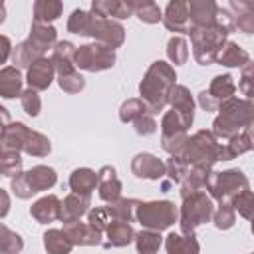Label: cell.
<instances>
[{
  "mask_svg": "<svg viewBox=\"0 0 254 254\" xmlns=\"http://www.w3.org/2000/svg\"><path fill=\"white\" fill-rule=\"evenodd\" d=\"M187 131H189V127L183 123V119L173 109L165 111L163 119H161V147L169 155L177 153L183 147V143L187 141V137H189Z\"/></svg>",
  "mask_w": 254,
  "mask_h": 254,
  "instance_id": "10",
  "label": "cell"
},
{
  "mask_svg": "<svg viewBox=\"0 0 254 254\" xmlns=\"http://www.w3.org/2000/svg\"><path fill=\"white\" fill-rule=\"evenodd\" d=\"M58 181V175L52 167L48 165H36L32 167L30 171H22L20 175L12 177L10 181V189L14 190V194L22 200L26 198H32L34 194L42 192V190H48L56 185Z\"/></svg>",
  "mask_w": 254,
  "mask_h": 254,
  "instance_id": "6",
  "label": "cell"
},
{
  "mask_svg": "<svg viewBox=\"0 0 254 254\" xmlns=\"http://www.w3.org/2000/svg\"><path fill=\"white\" fill-rule=\"evenodd\" d=\"M54 75H56L54 65H52V62L44 56V58L36 60V62L28 67V77H26V81H28L30 89H34V91H44V89H48L50 83L54 81Z\"/></svg>",
  "mask_w": 254,
  "mask_h": 254,
  "instance_id": "21",
  "label": "cell"
},
{
  "mask_svg": "<svg viewBox=\"0 0 254 254\" xmlns=\"http://www.w3.org/2000/svg\"><path fill=\"white\" fill-rule=\"evenodd\" d=\"M175 85H177L175 67L163 60H157L149 65L147 73L139 83V93H141L139 99L147 105V111L155 115L165 109L169 101V93Z\"/></svg>",
  "mask_w": 254,
  "mask_h": 254,
  "instance_id": "1",
  "label": "cell"
},
{
  "mask_svg": "<svg viewBox=\"0 0 254 254\" xmlns=\"http://www.w3.org/2000/svg\"><path fill=\"white\" fill-rule=\"evenodd\" d=\"M187 34L190 36L192 56H194L196 64L208 65V64H214L216 62L220 50L228 42V34L230 32L222 24H214V26H204V28L189 26V32Z\"/></svg>",
  "mask_w": 254,
  "mask_h": 254,
  "instance_id": "4",
  "label": "cell"
},
{
  "mask_svg": "<svg viewBox=\"0 0 254 254\" xmlns=\"http://www.w3.org/2000/svg\"><path fill=\"white\" fill-rule=\"evenodd\" d=\"M226 10L232 16L234 30H238L242 34H252L254 32V4L252 2H244V0L234 2L232 0Z\"/></svg>",
  "mask_w": 254,
  "mask_h": 254,
  "instance_id": "24",
  "label": "cell"
},
{
  "mask_svg": "<svg viewBox=\"0 0 254 254\" xmlns=\"http://www.w3.org/2000/svg\"><path fill=\"white\" fill-rule=\"evenodd\" d=\"M109 214H107V210H105V206H95V208H91V210H87V224H91L95 230H99L101 234H103V230H105V226L109 224Z\"/></svg>",
  "mask_w": 254,
  "mask_h": 254,
  "instance_id": "48",
  "label": "cell"
},
{
  "mask_svg": "<svg viewBox=\"0 0 254 254\" xmlns=\"http://www.w3.org/2000/svg\"><path fill=\"white\" fill-rule=\"evenodd\" d=\"M254 147L252 143V129L242 131L238 135H234L232 139H228L226 143L218 145V161H230L236 159L242 153H248Z\"/></svg>",
  "mask_w": 254,
  "mask_h": 254,
  "instance_id": "25",
  "label": "cell"
},
{
  "mask_svg": "<svg viewBox=\"0 0 254 254\" xmlns=\"http://www.w3.org/2000/svg\"><path fill=\"white\" fill-rule=\"evenodd\" d=\"M165 250H167V254H198L200 244L194 236L169 232L165 238Z\"/></svg>",
  "mask_w": 254,
  "mask_h": 254,
  "instance_id": "30",
  "label": "cell"
},
{
  "mask_svg": "<svg viewBox=\"0 0 254 254\" xmlns=\"http://www.w3.org/2000/svg\"><path fill=\"white\" fill-rule=\"evenodd\" d=\"M131 173L137 179L161 181L165 177V163L151 153H139L131 161Z\"/></svg>",
  "mask_w": 254,
  "mask_h": 254,
  "instance_id": "16",
  "label": "cell"
},
{
  "mask_svg": "<svg viewBox=\"0 0 254 254\" xmlns=\"http://www.w3.org/2000/svg\"><path fill=\"white\" fill-rule=\"evenodd\" d=\"M145 113H149V111H147V105H145L139 97H131V99L123 101L121 107H119V119H121L123 123H133L135 119H139V117L145 115Z\"/></svg>",
  "mask_w": 254,
  "mask_h": 254,
  "instance_id": "41",
  "label": "cell"
},
{
  "mask_svg": "<svg viewBox=\"0 0 254 254\" xmlns=\"http://www.w3.org/2000/svg\"><path fill=\"white\" fill-rule=\"evenodd\" d=\"M167 103H169L171 109L183 119V123H185L187 127L192 125V121H194V105H196V103H194L190 91H189L185 85H179V83H177V85L171 89Z\"/></svg>",
  "mask_w": 254,
  "mask_h": 254,
  "instance_id": "14",
  "label": "cell"
},
{
  "mask_svg": "<svg viewBox=\"0 0 254 254\" xmlns=\"http://www.w3.org/2000/svg\"><path fill=\"white\" fill-rule=\"evenodd\" d=\"M103 234H105V238H107V242H105L107 248H109V246H117V248L127 246V244H131L133 238H135L133 226H131L129 222H119V220H109V224L105 226Z\"/></svg>",
  "mask_w": 254,
  "mask_h": 254,
  "instance_id": "28",
  "label": "cell"
},
{
  "mask_svg": "<svg viewBox=\"0 0 254 254\" xmlns=\"http://www.w3.org/2000/svg\"><path fill=\"white\" fill-rule=\"evenodd\" d=\"M167 58L171 60V64L175 65H183L189 58V48H187V40L183 36H173L167 42Z\"/></svg>",
  "mask_w": 254,
  "mask_h": 254,
  "instance_id": "40",
  "label": "cell"
},
{
  "mask_svg": "<svg viewBox=\"0 0 254 254\" xmlns=\"http://www.w3.org/2000/svg\"><path fill=\"white\" fill-rule=\"evenodd\" d=\"M91 14V12H89ZM93 16V14H91ZM97 44H103L111 50L119 48L123 42H125V28L115 22V20H107V18H95L91 20V28H89V34Z\"/></svg>",
  "mask_w": 254,
  "mask_h": 254,
  "instance_id": "11",
  "label": "cell"
},
{
  "mask_svg": "<svg viewBox=\"0 0 254 254\" xmlns=\"http://www.w3.org/2000/svg\"><path fill=\"white\" fill-rule=\"evenodd\" d=\"M73 64H75V67L89 71V73L105 71L115 65V50H111L103 44H97V42L83 44V46L75 48Z\"/></svg>",
  "mask_w": 254,
  "mask_h": 254,
  "instance_id": "9",
  "label": "cell"
},
{
  "mask_svg": "<svg viewBox=\"0 0 254 254\" xmlns=\"http://www.w3.org/2000/svg\"><path fill=\"white\" fill-rule=\"evenodd\" d=\"M4 20H6V6L0 2V24H4Z\"/></svg>",
  "mask_w": 254,
  "mask_h": 254,
  "instance_id": "54",
  "label": "cell"
},
{
  "mask_svg": "<svg viewBox=\"0 0 254 254\" xmlns=\"http://www.w3.org/2000/svg\"><path fill=\"white\" fill-rule=\"evenodd\" d=\"M64 4L60 0H36L34 2V22L50 24L62 16Z\"/></svg>",
  "mask_w": 254,
  "mask_h": 254,
  "instance_id": "33",
  "label": "cell"
},
{
  "mask_svg": "<svg viewBox=\"0 0 254 254\" xmlns=\"http://www.w3.org/2000/svg\"><path fill=\"white\" fill-rule=\"evenodd\" d=\"M10 123H12V119H10V111H8L4 105H0V135H2V131H4Z\"/></svg>",
  "mask_w": 254,
  "mask_h": 254,
  "instance_id": "53",
  "label": "cell"
},
{
  "mask_svg": "<svg viewBox=\"0 0 254 254\" xmlns=\"http://www.w3.org/2000/svg\"><path fill=\"white\" fill-rule=\"evenodd\" d=\"M97 190H99V198L105 202H113L121 198V181L117 179V173L111 165H105L97 171Z\"/></svg>",
  "mask_w": 254,
  "mask_h": 254,
  "instance_id": "23",
  "label": "cell"
},
{
  "mask_svg": "<svg viewBox=\"0 0 254 254\" xmlns=\"http://www.w3.org/2000/svg\"><path fill=\"white\" fill-rule=\"evenodd\" d=\"M12 48H14V46H12L10 38L0 34V65H2V64H6V62H8V58L12 56Z\"/></svg>",
  "mask_w": 254,
  "mask_h": 254,
  "instance_id": "51",
  "label": "cell"
},
{
  "mask_svg": "<svg viewBox=\"0 0 254 254\" xmlns=\"http://www.w3.org/2000/svg\"><path fill=\"white\" fill-rule=\"evenodd\" d=\"M212 212H214L212 198L206 194V190L192 192V194L185 196L183 204H181V210H179V218H177L179 226H181V232L187 234V236H194V230L200 224L210 222Z\"/></svg>",
  "mask_w": 254,
  "mask_h": 254,
  "instance_id": "5",
  "label": "cell"
},
{
  "mask_svg": "<svg viewBox=\"0 0 254 254\" xmlns=\"http://www.w3.org/2000/svg\"><path fill=\"white\" fill-rule=\"evenodd\" d=\"M187 10H189V22H190L189 26L204 28V26L218 24V4L212 0H189Z\"/></svg>",
  "mask_w": 254,
  "mask_h": 254,
  "instance_id": "13",
  "label": "cell"
},
{
  "mask_svg": "<svg viewBox=\"0 0 254 254\" xmlns=\"http://www.w3.org/2000/svg\"><path fill=\"white\" fill-rule=\"evenodd\" d=\"M8 212H10V194L0 187V218L8 216Z\"/></svg>",
  "mask_w": 254,
  "mask_h": 254,
  "instance_id": "52",
  "label": "cell"
},
{
  "mask_svg": "<svg viewBox=\"0 0 254 254\" xmlns=\"http://www.w3.org/2000/svg\"><path fill=\"white\" fill-rule=\"evenodd\" d=\"M133 125H135L137 135H151V133H155V131H157V121H155V117H153L151 113L141 115L139 119H135V121H133Z\"/></svg>",
  "mask_w": 254,
  "mask_h": 254,
  "instance_id": "50",
  "label": "cell"
},
{
  "mask_svg": "<svg viewBox=\"0 0 254 254\" xmlns=\"http://www.w3.org/2000/svg\"><path fill=\"white\" fill-rule=\"evenodd\" d=\"M218 145L220 143L214 139L210 131L200 129L194 135L187 137L183 147L173 155H177L187 169L212 171V167L218 163Z\"/></svg>",
  "mask_w": 254,
  "mask_h": 254,
  "instance_id": "3",
  "label": "cell"
},
{
  "mask_svg": "<svg viewBox=\"0 0 254 254\" xmlns=\"http://www.w3.org/2000/svg\"><path fill=\"white\" fill-rule=\"evenodd\" d=\"M62 230H64V234L67 236V240L73 246H97V244H101V236H103L91 224L81 222V220L65 222Z\"/></svg>",
  "mask_w": 254,
  "mask_h": 254,
  "instance_id": "15",
  "label": "cell"
},
{
  "mask_svg": "<svg viewBox=\"0 0 254 254\" xmlns=\"http://www.w3.org/2000/svg\"><path fill=\"white\" fill-rule=\"evenodd\" d=\"M129 2H131V8H133V14L141 22H145V24H159L163 20V12H161L159 4H155L151 0H143V2L129 0Z\"/></svg>",
  "mask_w": 254,
  "mask_h": 254,
  "instance_id": "37",
  "label": "cell"
},
{
  "mask_svg": "<svg viewBox=\"0 0 254 254\" xmlns=\"http://www.w3.org/2000/svg\"><path fill=\"white\" fill-rule=\"evenodd\" d=\"M28 133H30V127H26L20 121H12L0 135V153H20L22 155Z\"/></svg>",
  "mask_w": 254,
  "mask_h": 254,
  "instance_id": "20",
  "label": "cell"
},
{
  "mask_svg": "<svg viewBox=\"0 0 254 254\" xmlns=\"http://www.w3.org/2000/svg\"><path fill=\"white\" fill-rule=\"evenodd\" d=\"M60 204H62V200L56 194H46L32 204L30 214L40 224H48V222H54L60 218Z\"/></svg>",
  "mask_w": 254,
  "mask_h": 254,
  "instance_id": "26",
  "label": "cell"
},
{
  "mask_svg": "<svg viewBox=\"0 0 254 254\" xmlns=\"http://www.w3.org/2000/svg\"><path fill=\"white\" fill-rule=\"evenodd\" d=\"M52 151V143L46 135L38 133V131H32L28 133V139L24 143V153L32 155V157H48Z\"/></svg>",
  "mask_w": 254,
  "mask_h": 254,
  "instance_id": "38",
  "label": "cell"
},
{
  "mask_svg": "<svg viewBox=\"0 0 254 254\" xmlns=\"http://www.w3.org/2000/svg\"><path fill=\"white\" fill-rule=\"evenodd\" d=\"M20 101H22V107L24 111L30 115V117H38L40 115V109H42V99L38 95V91L34 89H24L22 95H20Z\"/></svg>",
  "mask_w": 254,
  "mask_h": 254,
  "instance_id": "47",
  "label": "cell"
},
{
  "mask_svg": "<svg viewBox=\"0 0 254 254\" xmlns=\"http://www.w3.org/2000/svg\"><path fill=\"white\" fill-rule=\"evenodd\" d=\"M22 155L20 153H0V177H16L22 173Z\"/></svg>",
  "mask_w": 254,
  "mask_h": 254,
  "instance_id": "45",
  "label": "cell"
},
{
  "mask_svg": "<svg viewBox=\"0 0 254 254\" xmlns=\"http://www.w3.org/2000/svg\"><path fill=\"white\" fill-rule=\"evenodd\" d=\"M58 85L60 89H64L65 93H79L85 87V77L79 71H73L69 75H62L58 77Z\"/></svg>",
  "mask_w": 254,
  "mask_h": 254,
  "instance_id": "46",
  "label": "cell"
},
{
  "mask_svg": "<svg viewBox=\"0 0 254 254\" xmlns=\"http://www.w3.org/2000/svg\"><path fill=\"white\" fill-rule=\"evenodd\" d=\"M163 24L169 32H189V10L185 0H171L163 12Z\"/></svg>",
  "mask_w": 254,
  "mask_h": 254,
  "instance_id": "18",
  "label": "cell"
},
{
  "mask_svg": "<svg viewBox=\"0 0 254 254\" xmlns=\"http://www.w3.org/2000/svg\"><path fill=\"white\" fill-rule=\"evenodd\" d=\"M252 62H248L246 65H242V75H240V81H238V87H240V91L246 95V99H252V93H254V89H252Z\"/></svg>",
  "mask_w": 254,
  "mask_h": 254,
  "instance_id": "49",
  "label": "cell"
},
{
  "mask_svg": "<svg viewBox=\"0 0 254 254\" xmlns=\"http://www.w3.org/2000/svg\"><path fill=\"white\" fill-rule=\"evenodd\" d=\"M44 248L48 254H69L73 244L67 240L62 228H50L44 232Z\"/></svg>",
  "mask_w": 254,
  "mask_h": 254,
  "instance_id": "34",
  "label": "cell"
},
{
  "mask_svg": "<svg viewBox=\"0 0 254 254\" xmlns=\"http://www.w3.org/2000/svg\"><path fill=\"white\" fill-rule=\"evenodd\" d=\"M254 123V103L252 99L230 97L218 107V115L212 121V135L216 141H228L234 135L252 129Z\"/></svg>",
  "mask_w": 254,
  "mask_h": 254,
  "instance_id": "2",
  "label": "cell"
},
{
  "mask_svg": "<svg viewBox=\"0 0 254 254\" xmlns=\"http://www.w3.org/2000/svg\"><path fill=\"white\" fill-rule=\"evenodd\" d=\"M91 20L93 16L85 10H73L69 20H67V32L77 34V36H87L89 28H91Z\"/></svg>",
  "mask_w": 254,
  "mask_h": 254,
  "instance_id": "42",
  "label": "cell"
},
{
  "mask_svg": "<svg viewBox=\"0 0 254 254\" xmlns=\"http://www.w3.org/2000/svg\"><path fill=\"white\" fill-rule=\"evenodd\" d=\"M91 206V196H83V194H75V192H69L62 204H60V218L64 224L65 222H75L79 220L83 214H87Z\"/></svg>",
  "mask_w": 254,
  "mask_h": 254,
  "instance_id": "22",
  "label": "cell"
},
{
  "mask_svg": "<svg viewBox=\"0 0 254 254\" xmlns=\"http://www.w3.org/2000/svg\"><path fill=\"white\" fill-rule=\"evenodd\" d=\"M135 206H137V200L135 198H117L113 202H109L105 206L107 214L111 220H119V222H129L135 218Z\"/></svg>",
  "mask_w": 254,
  "mask_h": 254,
  "instance_id": "35",
  "label": "cell"
},
{
  "mask_svg": "<svg viewBox=\"0 0 254 254\" xmlns=\"http://www.w3.org/2000/svg\"><path fill=\"white\" fill-rule=\"evenodd\" d=\"M54 44H56V28L50 26V24L32 22L30 36H28V40H24V46L32 52V56L36 60L44 58V54L48 52V48H52Z\"/></svg>",
  "mask_w": 254,
  "mask_h": 254,
  "instance_id": "12",
  "label": "cell"
},
{
  "mask_svg": "<svg viewBox=\"0 0 254 254\" xmlns=\"http://www.w3.org/2000/svg\"><path fill=\"white\" fill-rule=\"evenodd\" d=\"M234 91H236V83H234L232 75L224 73V75H216V77H212L210 87H208L206 93H208V97L220 107L226 99L234 97Z\"/></svg>",
  "mask_w": 254,
  "mask_h": 254,
  "instance_id": "31",
  "label": "cell"
},
{
  "mask_svg": "<svg viewBox=\"0 0 254 254\" xmlns=\"http://www.w3.org/2000/svg\"><path fill=\"white\" fill-rule=\"evenodd\" d=\"M22 248H24L22 236L0 222V254H20Z\"/></svg>",
  "mask_w": 254,
  "mask_h": 254,
  "instance_id": "39",
  "label": "cell"
},
{
  "mask_svg": "<svg viewBox=\"0 0 254 254\" xmlns=\"http://www.w3.org/2000/svg\"><path fill=\"white\" fill-rule=\"evenodd\" d=\"M250 189L248 177L240 169H226V171H210L206 181L208 196L218 202H228L240 190Z\"/></svg>",
  "mask_w": 254,
  "mask_h": 254,
  "instance_id": "8",
  "label": "cell"
},
{
  "mask_svg": "<svg viewBox=\"0 0 254 254\" xmlns=\"http://www.w3.org/2000/svg\"><path fill=\"white\" fill-rule=\"evenodd\" d=\"M91 14L95 18H107V20H127L133 16L131 2L127 0H93L91 2Z\"/></svg>",
  "mask_w": 254,
  "mask_h": 254,
  "instance_id": "17",
  "label": "cell"
},
{
  "mask_svg": "<svg viewBox=\"0 0 254 254\" xmlns=\"http://www.w3.org/2000/svg\"><path fill=\"white\" fill-rule=\"evenodd\" d=\"M22 85H24V77L18 67L8 65V67L0 69V97H4V99L20 97L24 91Z\"/></svg>",
  "mask_w": 254,
  "mask_h": 254,
  "instance_id": "27",
  "label": "cell"
},
{
  "mask_svg": "<svg viewBox=\"0 0 254 254\" xmlns=\"http://www.w3.org/2000/svg\"><path fill=\"white\" fill-rule=\"evenodd\" d=\"M248 62H250L248 52L244 48H240L236 42H226L216 58V64H220L224 67H242Z\"/></svg>",
  "mask_w": 254,
  "mask_h": 254,
  "instance_id": "32",
  "label": "cell"
},
{
  "mask_svg": "<svg viewBox=\"0 0 254 254\" xmlns=\"http://www.w3.org/2000/svg\"><path fill=\"white\" fill-rule=\"evenodd\" d=\"M97 187V173L87 167H79L69 175V189L75 194L91 196V192Z\"/></svg>",
  "mask_w": 254,
  "mask_h": 254,
  "instance_id": "29",
  "label": "cell"
},
{
  "mask_svg": "<svg viewBox=\"0 0 254 254\" xmlns=\"http://www.w3.org/2000/svg\"><path fill=\"white\" fill-rule=\"evenodd\" d=\"M210 220L218 230H228L236 222V210L230 206V202H218V208L212 212Z\"/></svg>",
  "mask_w": 254,
  "mask_h": 254,
  "instance_id": "44",
  "label": "cell"
},
{
  "mask_svg": "<svg viewBox=\"0 0 254 254\" xmlns=\"http://www.w3.org/2000/svg\"><path fill=\"white\" fill-rule=\"evenodd\" d=\"M135 218L143 228L161 232V230L171 228L177 222L179 210H177L175 202H171V200H149V202L137 200Z\"/></svg>",
  "mask_w": 254,
  "mask_h": 254,
  "instance_id": "7",
  "label": "cell"
},
{
  "mask_svg": "<svg viewBox=\"0 0 254 254\" xmlns=\"http://www.w3.org/2000/svg\"><path fill=\"white\" fill-rule=\"evenodd\" d=\"M228 202H230V206H232L234 210H238V214H240L242 218H246V220H250V218H252L254 194H252V190H250V189L240 190V192H238V194H234Z\"/></svg>",
  "mask_w": 254,
  "mask_h": 254,
  "instance_id": "43",
  "label": "cell"
},
{
  "mask_svg": "<svg viewBox=\"0 0 254 254\" xmlns=\"http://www.w3.org/2000/svg\"><path fill=\"white\" fill-rule=\"evenodd\" d=\"M73 56H75V46L67 40H62V42H56L54 44V52H52V65H54V71L58 73V77L62 75H69L75 71V64H73Z\"/></svg>",
  "mask_w": 254,
  "mask_h": 254,
  "instance_id": "19",
  "label": "cell"
},
{
  "mask_svg": "<svg viewBox=\"0 0 254 254\" xmlns=\"http://www.w3.org/2000/svg\"><path fill=\"white\" fill-rule=\"evenodd\" d=\"M135 246H137V252L139 254H157L159 248H161V242H163V236L161 232H155V230H139L135 232Z\"/></svg>",
  "mask_w": 254,
  "mask_h": 254,
  "instance_id": "36",
  "label": "cell"
}]
</instances>
